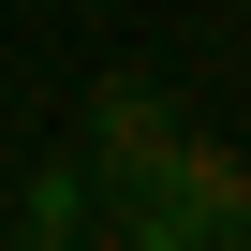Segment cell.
Masks as SVG:
<instances>
[{
    "label": "cell",
    "mask_w": 251,
    "mask_h": 251,
    "mask_svg": "<svg viewBox=\"0 0 251 251\" xmlns=\"http://www.w3.org/2000/svg\"><path fill=\"white\" fill-rule=\"evenodd\" d=\"M177 133V103L148 89V74H118V89H89V177H133L148 148Z\"/></svg>",
    "instance_id": "cell-2"
},
{
    "label": "cell",
    "mask_w": 251,
    "mask_h": 251,
    "mask_svg": "<svg viewBox=\"0 0 251 251\" xmlns=\"http://www.w3.org/2000/svg\"><path fill=\"white\" fill-rule=\"evenodd\" d=\"M222 251H251V222H236V236H222Z\"/></svg>",
    "instance_id": "cell-3"
},
{
    "label": "cell",
    "mask_w": 251,
    "mask_h": 251,
    "mask_svg": "<svg viewBox=\"0 0 251 251\" xmlns=\"http://www.w3.org/2000/svg\"><path fill=\"white\" fill-rule=\"evenodd\" d=\"M236 222H251V163L207 148V133H163L133 177H118V236L133 251H222Z\"/></svg>",
    "instance_id": "cell-1"
}]
</instances>
